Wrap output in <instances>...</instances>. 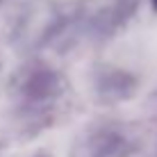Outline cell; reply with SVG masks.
Returning <instances> with one entry per match:
<instances>
[{
  "label": "cell",
  "mask_w": 157,
  "mask_h": 157,
  "mask_svg": "<svg viewBox=\"0 0 157 157\" xmlns=\"http://www.w3.org/2000/svg\"><path fill=\"white\" fill-rule=\"evenodd\" d=\"M155 2H157V0H155Z\"/></svg>",
  "instance_id": "6da1fadb"
}]
</instances>
